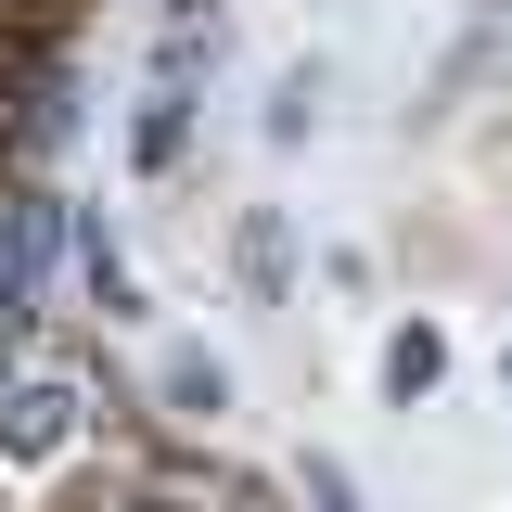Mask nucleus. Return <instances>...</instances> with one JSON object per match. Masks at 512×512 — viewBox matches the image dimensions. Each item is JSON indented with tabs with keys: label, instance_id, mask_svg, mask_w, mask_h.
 <instances>
[{
	"label": "nucleus",
	"instance_id": "1",
	"mask_svg": "<svg viewBox=\"0 0 512 512\" xmlns=\"http://www.w3.org/2000/svg\"><path fill=\"white\" fill-rule=\"evenodd\" d=\"M77 410H90V384L52 372V359H26V372L0 384V461H52V448L77 436Z\"/></svg>",
	"mask_w": 512,
	"mask_h": 512
},
{
	"label": "nucleus",
	"instance_id": "2",
	"mask_svg": "<svg viewBox=\"0 0 512 512\" xmlns=\"http://www.w3.org/2000/svg\"><path fill=\"white\" fill-rule=\"evenodd\" d=\"M128 512H269V487H256V474H231V461H205V448H154Z\"/></svg>",
	"mask_w": 512,
	"mask_h": 512
},
{
	"label": "nucleus",
	"instance_id": "3",
	"mask_svg": "<svg viewBox=\"0 0 512 512\" xmlns=\"http://www.w3.org/2000/svg\"><path fill=\"white\" fill-rule=\"evenodd\" d=\"M180 154H192V77H154V103H141V128H128V167L167 180Z\"/></svg>",
	"mask_w": 512,
	"mask_h": 512
},
{
	"label": "nucleus",
	"instance_id": "4",
	"mask_svg": "<svg viewBox=\"0 0 512 512\" xmlns=\"http://www.w3.org/2000/svg\"><path fill=\"white\" fill-rule=\"evenodd\" d=\"M218 39H231V0H167V26H154V77L218 64Z\"/></svg>",
	"mask_w": 512,
	"mask_h": 512
},
{
	"label": "nucleus",
	"instance_id": "5",
	"mask_svg": "<svg viewBox=\"0 0 512 512\" xmlns=\"http://www.w3.org/2000/svg\"><path fill=\"white\" fill-rule=\"evenodd\" d=\"M436 372H448V333H436V320H410V333L384 346V384H397V397H436Z\"/></svg>",
	"mask_w": 512,
	"mask_h": 512
},
{
	"label": "nucleus",
	"instance_id": "6",
	"mask_svg": "<svg viewBox=\"0 0 512 512\" xmlns=\"http://www.w3.org/2000/svg\"><path fill=\"white\" fill-rule=\"evenodd\" d=\"M218 410H231V372L218 359H180L167 372V423H218Z\"/></svg>",
	"mask_w": 512,
	"mask_h": 512
},
{
	"label": "nucleus",
	"instance_id": "7",
	"mask_svg": "<svg viewBox=\"0 0 512 512\" xmlns=\"http://www.w3.org/2000/svg\"><path fill=\"white\" fill-rule=\"evenodd\" d=\"M77 256H90V295H103V320H141V282H128V256L103 244V231H90Z\"/></svg>",
	"mask_w": 512,
	"mask_h": 512
},
{
	"label": "nucleus",
	"instance_id": "8",
	"mask_svg": "<svg viewBox=\"0 0 512 512\" xmlns=\"http://www.w3.org/2000/svg\"><path fill=\"white\" fill-rule=\"evenodd\" d=\"M244 282H256V295H282V218H244Z\"/></svg>",
	"mask_w": 512,
	"mask_h": 512
},
{
	"label": "nucleus",
	"instance_id": "9",
	"mask_svg": "<svg viewBox=\"0 0 512 512\" xmlns=\"http://www.w3.org/2000/svg\"><path fill=\"white\" fill-rule=\"evenodd\" d=\"M308 487H320V512H359V487H346V474H333V461H320Z\"/></svg>",
	"mask_w": 512,
	"mask_h": 512
}]
</instances>
